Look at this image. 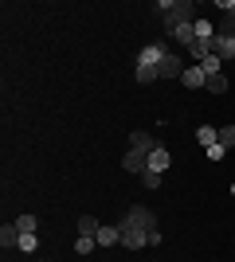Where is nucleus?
<instances>
[{"instance_id":"f257e3e1","label":"nucleus","mask_w":235,"mask_h":262,"mask_svg":"<svg viewBox=\"0 0 235 262\" xmlns=\"http://www.w3.org/2000/svg\"><path fill=\"white\" fill-rule=\"evenodd\" d=\"M168 47L165 43H145L141 51H137V71H134V78L145 86V82H153V78H161V63L168 59Z\"/></svg>"},{"instance_id":"f03ea898","label":"nucleus","mask_w":235,"mask_h":262,"mask_svg":"<svg viewBox=\"0 0 235 262\" xmlns=\"http://www.w3.org/2000/svg\"><path fill=\"white\" fill-rule=\"evenodd\" d=\"M157 8H161V16H165L168 32L180 28V24H196V4H192V0H161Z\"/></svg>"},{"instance_id":"7ed1b4c3","label":"nucleus","mask_w":235,"mask_h":262,"mask_svg":"<svg viewBox=\"0 0 235 262\" xmlns=\"http://www.w3.org/2000/svg\"><path fill=\"white\" fill-rule=\"evenodd\" d=\"M122 223H125V227H137V231H157V219H153V211H149V208H141V204L125 211V219H122Z\"/></svg>"},{"instance_id":"20e7f679","label":"nucleus","mask_w":235,"mask_h":262,"mask_svg":"<svg viewBox=\"0 0 235 262\" xmlns=\"http://www.w3.org/2000/svg\"><path fill=\"white\" fill-rule=\"evenodd\" d=\"M118 227H122V247H125V251H137V247H149V231L125 227V223H118Z\"/></svg>"},{"instance_id":"39448f33","label":"nucleus","mask_w":235,"mask_h":262,"mask_svg":"<svg viewBox=\"0 0 235 262\" xmlns=\"http://www.w3.org/2000/svg\"><path fill=\"white\" fill-rule=\"evenodd\" d=\"M122 168H125V172H137V176H141V172H149V157L137 153V149H130V153L122 157Z\"/></svg>"},{"instance_id":"423d86ee","label":"nucleus","mask_w":235,"mask_h":262,"mask_svg":"<svg viewBox=\"0 0 235 262\" xmlns=\"http://www.w3.org/2000/svg\"><path fill=\"white\" fill-rule=\"evenodd\" d=\"M180 82L188 90H204V82H208V75H204V67L196 63V67H184V75H180Z\"/></svg>"},{"instance_id":"0eeeda50","label":"nucleus","mask_w":235,"mask_h":262,"mask_svg":"<svg viewBox=\"0 0 235 262\" xmlns=\"http://www.w3.org/2000/svg\"><path fill=\"white\" fill-rule=\"evenodd\" d=\"M168 161H173V157H168V149H165V145H157L153 153H149V172H165Z\"/></svg>"},{"instance_id":"6e6552de","label":"nucleus","mask_w":235,"mask_h":262,"mask_svg":"<svg viewBox=\"0 0 235 262\" xmlns=\"http://www.w3.org/2000/svg\"><path fill=\"white\" fill-rule=\"evenodd\" d=\"M0 247H4V251L20 247V227H16V223H4V227H0Z\"/></svg>"},{"instance_id":"1a4fd4ad","label":"nucleus","mask_w":235,"mask_h":262,"mask_svg":"<svg viewBox=\"0 0 235 262\" xmlns=\"http://www.w3.org/2000/svg\"><path fill=\"white\" fill-rule=\"evenodd\" d=\"M184 75V63H180L177 55H168L165 63H161V78H180Z\"/></svg>"},{"instance_id":"9d476101","label":"nucleus","mask_w":235,"mask_h":262,"mask_svg":"<svg viewBox=\"0 0 235 262\" xmlns=\"http://www.w3.org/2000/svg\"><path fill=\"white\" fill-rule=\"evenodd\" d=\"M173 39L184 43V47H192L196 43V28H192V24H180V28H173Z\"/></svg>"},{"instance_id":"9b49d317","label":"nucleus","mask_w":235,"mask_h":262,"mask_svg":"<svg viewBox=\"0 0 235 262\" xmlns=\"http://www.w3.org/2000/svg\"><path fill=\"white\" fill-rule=\"evenodd\" d=\"M94 239H98V247H114V243H122V227H102Z\"/></svg>"},{"instance_id":"f8f14e48","label":"nucleus","mask_w":235,"mask_h":262,"mask_svg":"<svg viewBox=\"0 0 235 262\" xmlns=\"http://www.w3.org/2000/svg\"><path fill=\"white\" fill-rule=\"evenodd\" d=\"M192 28H196V39H204V43L216 35V24H212V20H204V16H196V24H192Z\"/></svg>"},{"instance_id":"ddd939ff","label":"nucleus","mask_w":235,"mask_h":262,"mask_svg":"<svg viewBox=\"0 0 235 262\" xmlns=\"http://www.w3.org/2000/svg\"><path fill=\"white\" fill-rule=\"evenodd\" d=\"M196 141H200L204 149H212V145L220 141V129H212V125H200V129H196Z\"/></svg>"},{"instance_id":"4468645a","label":"nucleus","mask_w":235,"mask_h":262,"mask_svg":"<svg viewBox=\"0 0 235 262\" xmlns=\"http://www.w3.org/2000/svg\"><path fill=\"white\" fill-rule=\"evenodd\" d=\"M130 141H134V149H137V153H153V149H157V141H153V137H149V133H134V137H130Z\"/></svg>"},{"instance_id":"2eb2a0df","label":"nucleus","mask_w":235,"mask_h":262,"mask_svg":"<svg viewBox=\"0 0 235 262\" xmlns=\"http://www.w3.org/2000/svg\"><path fill=\"white\" fill-rule=\"evenodd\" d=\"M204 90H208V94H227V75H208Z\"/></svg>"},{"instance_id":"dca6fc26","label":"nucleus","mask_w":235,"mask_h":262,"mask_svg":"<svg viewBox=\"0 0 235 262\" xmlns=\"http://www.w3.org/2000/svg\"><path fill=\"white\" fill-rule=\"evenodd\" d=\"M102 231V223L94 215H78V235H98Z\"/></svg>"},{"instance_id":"f3484780","label":"nucleus","mask_w":235,"mask_h":262,"mask_svg":"<svg viewBox=\"0 0 235 262\" xmlns=\"http://www.w3.org/2000/svg\"><path fill=\"white\" fill-rule=\"evenodd\" d=\"M94 247H98V239H94V235H78V239H75V251H78V254H90Z\"/></svg>"},{"instance_id":"a211bd4d","label":"nucleus","mask_w":235,"mask_h":262,"mask_svg":"<svg viewBox=\"0 0 235 262\" xmlns=\"http://www.w3.org/2000/svg\"><path fill=\"white\" fill-rule=\"evenodd\" d=\"M16 227H20V235H35L39 219H35V215H20V219H16Z\"/></svg>"},{"instance_id":"6ab92c4d","label":"nucleus","mask_w":235,"mask_h":262,"mask_svg":"<svg viewBox=\"0 0 235 262\" xmlns=\"http://www.w3.org/2000/svg\"><path fill=\"white\" fill-rule=\"evenodd\" d=\"M200 67H204V75H224V59H216V55H208Z\"/></svg>"},{"instance_id":"aec40b11","label":"nucleus","mask_w":235,"mask_h":262,"mask_svg":"<svg viewBox=\"0 0 235 262\" xmlns=\"http://www.w3.org/2000/svg\"><path fill=\"white\" fill-rule=\"evenodd\" d=\"M220 145H224V149H235V125H224V129H220Z\"/></svg>"},{"instance_id":"412c9836","label":"nucleus","mask_w":235,"mask_h":262,"mask_svg":"<svg viewBox=\"0 0 235 262\" xmlns=\"http://www.w3.org/2000/svg\"><path fill=\"white\" fill-rule=\"evenodd\" d=\"M188 51H192V59H196V63H204V59H208V43H204V39H196Z\"/></svg>"},{"instance_id":"4be33fe9","label":"nucleus","mask_w":235,"mask_h":262,"mask_svg":"<svg viewBox=\"0 0 235 262\" xmlns=\"http://www.w3.org/2000/svg\"><path fill=\"white\" fill-rule=\"evenodd\" d=\"M35 247H39V239H35V235H20V247H16V251H24V254H32Z\"/></svg>"},{"instance_id":"5701e85b","label":"nucleus","mask_w":235,"mask_h":262,"mask_svg":"<svg viewBox=\"0 0 235 262\" xmlns=\"http://www.w3.org/2000/svg\"><path fill=\"white\" fill-rule=\"evenodd\" d=\"M141 188H149V192L161 188V172H141Z\"/></svg>"},{"instance_id":"b1692460","label":"nucleus","mask_w":235,"mask_h":262,"mask_svg":"<svg viewBox=\"0 0 235 262\" xmlns=\"http://www.w3.org/2000/svg\"><path fill=\"white\" fill-rule=\"evenodd\" d=\"M204 153H208V161H224V157H227V149H224L220 141H216L212 149H204Z\"/></svg>"}]
</instances>
